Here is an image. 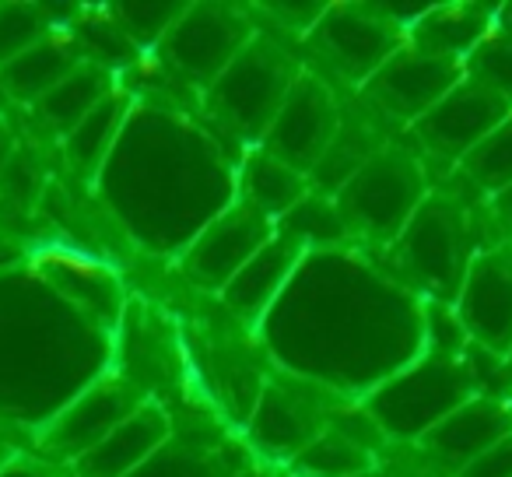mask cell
<instances>
[{
	"label": "cell",
	"mask_w": 512,
	"mask_h": 477,
	"mask_svg": "<svg viewBox=\"0 0 512 477\" xmlns=\"http://www.w3.org/2000/svg\"><path fill=\"white\" fill-rule=\"evenodd\" d=\"M256 334L281 376L358 404L425 351V299L358 246L316 250Z\"/></svg>",
	"instance_id": "obj_1"
},
{
	"label": "cell",
	"mask_w": 512,
	"mask_h": 477,
	"mask_svg": "<svg viewBox=\"0 0 512 477\" xmlns=\"http://www.w3.org/2000/svg\"><path fill=\"white\" fill-rule=\"evenodd\" d=\"M99 179L137 243L176 257L239 200V158L207 123L162 106L130 109Z\"/></svg>",
	"instance_id": "obj_2"
},
{
	"label": "cell",
	"mask_w": 512,
	"mask_h": 477,
	"mask_svg": "<svg viewBox=\"0 0 512 477\" xmlns=\"http://www.w3.org/2000/svg\"><path fill=\"white\" fill-rule=\"evenodd\" d=\"M481 243V225L467 197L449 186L428 190L404 232L386 246L383 264L425 302L453 306Z\"/></svg>",
	"instance_id": "obj_3"
},
{
	"label": "cell",
	"mask_w": 512,
	"mask_h": 477,
	"mask_svg": "<svg viewBox=\"0 0 512 477\" xmlns=\"http://www.w3.org/2000/svg\"><path fill=\"white\" fill-rule=\"evenodd\" d=\"M299 74L302 67L292 60V53L281 50L274 39L253 36L204 92L211 130L228 134L242 151L260 148Z\"/></svg>",
	"instance_id": "obj_4"
},
{
	"label": "cell",
	"mask_w": 512,
	"mask_h": 477,
	"mask_svg": "<svg viewBox=\"0 0 512 477\" xmlns=\"http://www.w3.org/2000/svg\"><path fill=\"white\" fill-rule=\"evenodd\" d=\"M474 393L463 355L421 351L411 365L393 372L369 397H362V411L376 421L386 442L414 446L425 432H432L442 418L463 407Z\"/></svg>",
	"instance_id": "obj_5"
},
{
	"label": "cell",
	"mask_w": 512,
	"mask_h": 477,
	"mask_svg": "<svg viewBox=\"0 0 512 477\" xmlns=\"http://www.w3.org/2000/svg\"><path fill=\"white\" fill-rule=\"evenodd\" d=\"M432 183L418 155L407 148L383 144L341 190L334 193V204L341 207L355 243H369L376 250L386 246L404 232L411 214L428 197Z\"/></svg>",
	"instance_id": "obj_6"
},
{
	"label": "cell",
	"mask_w": 512,
	"mask_h": 477,
	"mask_svg": "<svg viewBox=\"0 0 512 477\" xmlns=\"http://www.w3.org/2000/svg\"><path fill=\"white\" fill-rule=\"evenodd\" d=\"M306 43L348 85L362 88L404 46V29L393 25L376 4H327L306 32Z\"/></svg>",
	"instance_id": "obj_7"
},
{
	"label": "cell",
	"mask_w": 512,
	"mask_h": 477,
	"mask_svg": "<svg viewBox=\"0 0 512 477\" xmlns=\"http://www.w3.org/2000/svg\"><path fill=\"white\" fill-rule=\"evenodd\" d=\"M253 36V22L242 11L225 4H186L179 22L165 32L162 53L186 81L207 92Z\"/></svg>",
	"instance_id": "obj_8"
},
{
	"label": "cell",
	"mask_w": 512,
	"mask_h": 477,
	"mask_svg": "<svg viewBox=\"0 0 512 477\" xmlns=\"http://www.w3.org/2000/svg\"><path fill=\"white\" fill-rule=\"evenodd\" d=\"M320 397H330V393L299 383L292 376L264 379L260 397L246 418L249 442L278 463L295 460L316 435L327 432L334 404H323Z\"/></svg>",
	"instance_id": "obj_9"
},
{
	"label": "cell",
	"mask_w": 512,
	"mask_h": 477,
	"mask_svg": "<svg viewBox=\"0 0 512 477\" xmlns=\"http://www.w3.org/2000/svg\"><path fill=\"white\" fill-rule=\"evenodd\" d=\"M463 78H467V67L460 60L428 57L404 43L358 92H362L365 106H372L379 116L414 127Z\"/></svg>",
	"instance_id": "obj_10"
},
{
	"label": "cell",
	"mask_w": 512,
	"mask_h": 477,
	"mask_svg": "<svg viewBox=\"0 0 512 477\" xmlns=\"http://www.w3.org/2000/svg\"><path fill=\"white\" fill-rule=\"evenodd\" d=\"M337 127H341V106H337L330 85L302 67L260 148L278 162L292 165L295 172L309 176L323 158V151L330 148Z\"/></svg>",
	"instance_id": "obj_11"
},
{
	"label": "cell",
	"mask_w": 512,
	"mask_h": 477,
	"mask_svg": "<svg viewBox=\"0 0 512 477\" xmlns=\"http://www.w3.org/2000/svg\"><path fill=\"white\" fill-rule=\"evenodd\" d=\"M274 239V221L235 200L179 253L183 274L204 292L221 295L225 285Z\"/></svg>",
	"instance_id": "obj_12"
},
{
	"label": "cell",
	"mask_w": 512,
	"mask_h": 477,
	"mask_svg": "<svg viewBox=\"0 0 512 477\" xmlns=\"http://www.w3.org/2000/svg\"><path fill=\"white\" fill-rule=\"evenodd\" d=\"M512 116V102L502 99L491 88L463 78L439 106H432L411 134L418 137L421 151L432 155L435 162H449L456 169L467 151H474L491 130Z\"/></svg>",
	"instance_id": "obj_13"
},
{
	"label": "cell",
	"mask_w": 512,
	"mask_h": 477,
	"mask_svg": "<svg viewBox=\"0 0 512 477\" xmlns=\"http://www.w3.org/2000/svg\"><path fill=\"white\" fill-rule=\"evenodd\" d=\"M470 344L509 355L512 348V239L488 246L474 257L460 295L453 302Z\"/></svg>",
	"instance_id": "obj_14"
},
{
	"label": "cell",
	"mask_w": 512,
	"mask_h": 477,
	"mask_svg": "<svg viewBox=\"0 0 512 477\" xmlns=\"http://www.w3.org/2000/svg\"><path fill=\"white\" fill-rule=\"evenodd\" d=\"M144 404H148V397L134 379L99 376L88 390H81L53 414L43 432V446L74 463Z\"/></svg>",
	"instance_id": "obj_15"
},
{
	"label": "cell",
	"mask_w": 512,
	"mask_h": 477,
	"mask_svg": "<svg viewBox=\"0 0 512 477\" xmlns=\"http://www.w3.org/2000/svg\"><path fill=\"white\" fill-rule=\"evenodd\" d=\"M512 432L509 400L470 397L463 407H456L449 418H442L432 432H425L414 449L428 460V467L446 477H456L467 463H474L481 453H488L495 442H502Z\"/></svg>",
	"instance_id": "obj_16"
},
{
	"label": "cell",
	"mask_w": 512,
	"mask_h": 477,
	"mask_svg": "<svg viewBox=\"0 0 512 477\" xmlns=\"http://www.w3.org/2000/svg\"><path fill=\"white\" fill-rule=\"evenodd\" d=\"M172 439V421L158 404H144L106 435L95 449L74 460L78 477H130L148 456Z\"/></svg>",
	"instance_id": "obj_17"
},
{
	"label": "cell",
	"mask_w": 512,
	"mask_h": 477,
	"mask_svg": "<svg viewBox=\"0 0 512 477\" xmlns=\"http://www.w3.org/2000/svg\"><path fill=\"white\" fill-rule=\"evenodd\" d=\"M498 8L488 4H428L425 15H418L404 32V43L418 53L442 60H467L484 39L495 32Z\"/></svg>",
	"instance_id": "obj_18"
},
{
	"label": "cell",
	"mask_w": 512,
	"mask_h": 477,
	"mask_svg": "<svg viewBox=\"0 0 512 477\" xmlns=\"http://www.w3.org/2000/svg\"><path fill=\"white\" fill-rule=\"evenodd\" d=\"M306 257L299 243H292L288 235L274 232V239L256 253L239 274L225 285L221 292V302L228 306V313L239 316L246 323H260L267 309L278 302V295L285 292V285L292 281L299 260Z\"/></svg>",
	"instance_id": "obj_19"
},
{
	"label": "cell",
	"mask_w": 512,
	"mask_h": 477,
	"mask_svg": "<svg viewBox=\"0 0 512 477\" xmlns=\"http://www.w3.org/2000/svg\"><path fill=\"white\" fill-rule=\"evenodd\" d=\"M309 190H313V186H309V176L295 172L292 165L278 162V158L267 155L264 148H253L242 155L239 200L253 207V211H260L264 218L278 221L281 214L292 211Z\"/></svg>",
	"instance_id": "obj_20"
},
{
	"label": "cell",
	"mask_w": 512,
	"mask_h": 477,
	"mask_svg": "<svg viewBox=\"0 0 512 477\" xmlns=\"http://www.w3.org/2000/svg\"><path fill=\"white\" fill-rule=\"evenodd\" d=\"M39 271L57 285V292L64 299L78 302L81 313L92 316L95 323H113L116 313H120V288H116L113 274L102 271L99 264H88L81 257H71V253H50L43 257V267Z\"/></svg>",
	"instance_id": "obj_21"
},
{
	"label": "cell",
	"mask_w": 512,
	"mask_h": 477,
	"mask_svg": "<svg viewBox=\"0 0 512 477\" xmlns=\"http://www.w3.org/2000/svg\"><path fill=\"white\" fill-rule=\"evenodd\" d=\"M130 109H134V99H130L127 92H116L113 88V92L64 137L67 162H71L81 176H99L102 172L106 158L113 155L116 141H120Z\"/></svg>",
	"instance_id": "obj_22"
},
{
	"label": "cell",
	"mask_w": 512,
	"mask_h": 477,
	"mask_svg": "<svg viewBox=\"0 0 512 477\" xmlns=\"http://www.w3.org/2000/svg\"><path fill=\"white\" fill-rule=\"evenodd\" d=\"M81 67L78 46L67 39H50L36 43L32 50H25L22 57H15L11 64L0 67V85L8 88L15 99L22 102H39L46 92L60 85L67 74H74Z\"/></svg>",
	"instance_id": "obj_23"
},
{
	"label": "cell",
	"mask_w": 512,
	"mask_h": 477,
	"mask_svg": "<svg viewBox=\"0 0 512 477\" xmlns=\"http://www.w3.org/2000/svg\"><path fill=\"white\" fill-rule=\"evenodd\" d=\"M274 232L288 235V239L299 243L306 253L358 246L348 221H344L341 207L334 204V197H323V193H316V190H309L292 211L281 214V218L274 221ZM358 250H362V246H358Z\"/></svg>",
	"instance_id": "obj_24"
},
{
	"label": "cell",
	"mask_w": 512,
	"mask_h": 477,
	"mask_svg": "<svg viewBox=\"0 0 512 477\" xmlns=\"http://www.w3.org/2000/svg\"><path fill=\"white\" fill-rule=\"evenodd\" d=\"M379 148H383V141H379L376 127L369 120H344L341 113V127H337L330 148L323 151V158L316 162V169L309 172V186L323 197H334Z\"/></svg>",
	"instance_id": "obj_25"
},
{
	"label": "cell",
	"mask_w": 512,
	"mask_h": 477,
	"mask_svg": "<svg viewBox=\"0 0 512 477\" xmlns=\"http://www.w3.org/2000/svg\"><path fill=\"white\" fill-rule=\"evenodd\" d=\"M109 92H113V74L102 64H81L53 92L39 99V113L50 127H57L67 137Z\"/></svg>",
	"instance_id": "obj_26"
},
{
	"label": "cell",
	"mask_w": 512,
	"mask_h": 477,
	"mask_svg": "<svg viewBox=\"0 0 512 477\" xmlns=\"http://www.w3.org/2000/svg\"><path fill=\"white\" fill-rule=\"evenodd\" d=\"M372 463H376V453L327 425V432L316 435L295 460H288V470L292 477H355Z\"/></svg>",
	"instance_id": "obj_27"
},
{
	"label": "cell",
	"mask_w": 512,
	"mask_h": 477,
	"mask_svg": "<svg viewBox=\"0 0 512 477\" xmlns=\"http://www.w3.org/2000/svg\"><path fill=\"white\" fill-rule=\"evenodd\" d=\"M456 176L470 186L481 200H488L491 193L505 190L512 183V116L502 120L474 151L460 158Z\"/></svg>",
	"instance_id": "obj_28"
},
{
	"label": "cell",
	"mask_w": 512,
	"mask_h": 477,
	"mask_svg": "<svg viewBox=\"0 0 512 477\" xmlns=\"http://www.w3.org/2000/svg\"><path fill=\"white\" fill-rule=\"evenodd\" d=\"M463 67H467L470 81H477V85L491 88V92L512 102V36L505 29L495 25V32L463 60Z\"/></svg>",
	"instance_id": "obj_29"
},
{
	"label": "cell",
	"mask_w": 512,
	"mask_h": 477,
	"mask_svg": "<svg viewBox=\"0 0 512 477\" xmlns=\"http://www.w3.org/2000/svg\"><path fill=\"white\" fill-rule=\"evenodd\" d=\"M130 477H221V467L214 463L211 453L190 446V442H176V435H172Z\"/></svg>",
	"instance_id": "obj_30"
},
{
	"label": "cell",
	"mask_w": 512,
	"mask_h": 477,
	"mask_svg": "<svg viewBox=\"0 0 512 477\" xmlns=\"http://www.w3.org/2000/svg\"><path fill=\"white\" fill-rule=\"evenodd\" d=\"M46 39V15L36 4H0V67Z\"/></svg>",
	"instance_id": "obj_31"
},
{
	"label": "cell",
	"mask_w": 512,
	"mask_h": 477,
	"mask_svg": "<svg viewBox=\"0 0 512 477\" xmlns=\"http://www.w3.org/2000/svg\"><path fill=\"white\" fill-rule=\"evenodd\" d=\"M116 25L127 32V39L134 46L144 43H162L165 32L179 22V15L186 11V4H120Z\"/></svg>",
	"instance_id": "obj_32"
},
{
	"label": "cell",
	"mask_w": 512,
	"mask_h": 477,
	"mask_svg": "<svg viewBox=\"0 0 512 477\" xmlns=\"http://www.w3.org/2000/svg\"><path fill=\"white\" fill-rule=\"evenodd\" d=\"M456 477H512V432L502 442H495L488 453L477 456L474 463H467Z\"/></svg>",
	"instance_id": "obj_33"
},
{
	"label": "cell",
	"mask_w": 512,
	"mask_h": 477,
	"mask_svg": "<svg viewBox=\"0 0 512 477\" xmlns=\"http://www.w3.org/2000/svg\"><path fill=\"white\" fill-rule=\"evenodd\" d=\"M484 207H488V214L498 225V232H502L505 239H512V183L505 186V190L491 193V197L484 200Z\"/></svg>",
	"instance_id": "obj_34"
},
{
	"label": "cell",
	"mask_w": 512,
	"mask_h": 477,
	"mask_svg": "<svg viewBox=\"0 0 512 477\" xmlns=\"http://www.w3.org/2000/svg\"><path fill=\"white\" fill-rule=\"evenodd\" d=\"M355 477H411V474H404V470L386 467V463H372L369 470H362V474H355Z\"/></svg>",
	"instance_id": "obj_35"
},
{
	"label": "cell",
	"mask_w": 512,
	"mask_h": 477,
	"mask_svg": "<svg viewBox=\"0 0 512 477\" xmlns=\"http://www.w3.org/2000/svg\"><path fill=\"white\" fill-rule=\"evenodd\" d=\"M498 29H505L512 36V4H502V8H498Z\"/></svg>",
	"instance_id": "obj_36"
},
{
	"label": "cell",
	"mask_w": 512,
	"mask_h": 477,
	"mask_svg": "<svg viewBox=\"0 0 512 477\" xmlns=\"http://www.w3.org/2000/svg\"><path fill=\"white\" fill-rule=\"evenodd\" d=\"M11 456H15V453H11V446H8V442H0V470L8 467V463H11Z\"/></svg>",
	"instance_id": "obj_37"
},
{
	"label": "cell",
	"mask_w": 512,
	"mask_h": 477,
	"mask_svg": "<svg viewBox=\"0 0 512 477\" xmlns=\"http://www.w3.org/2000/svg\"><path fill=\"white\" fill-rule=\"evenodd\" d=\"M505 362H509V372H512V348H509V355H505Z\"/></svg>",
	"instance_id": "obj_38"
},
{
	"label": "cell",
	"mask_w": 512,
	"mask_h": 477,
	"mask_svg": "<svg viewBox=\"0 0 512 477\" xmlns=\"http://www.w3.org/2000/svg\"><path fill=\"white\" fill-rule=\"evenodd\" d=\"M509 414H512V397H509Z\"/></svg>",
	"instance_id": "obj_39"
}]
</instances>
